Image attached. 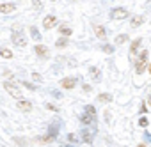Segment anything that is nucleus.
I'll list each match as a JSON object with an SVG mask.
<instances>
[{"mask_svg": "<svg viewBox=\"0 0 151 147\" xmlns=\"http://www.w3.org/2000/svg\"><path fill=\"white\" fill-rule=\"evenodd\" d=\"M55 44H57V48H64V46H68V39L66 37H60Z\"/></svg>", "mask_w": 151, "mask_h": 147, "instance_id": "20", "label": "nucleus"}, {"mask_svg": "<svg viewBox=\"0 0 151 147\" xmlns=\"http://www.w3.org/2000/svg\"><path fill=\"white\" fill-rule=\"evenodd\" d=\"M75 83H77V78H64V80H60V87L62 89H73Z\"/></svg>", "mask_w": 151, "mask_h": 147, "instance_id": "7", "label": "nucleus"}, {"mask_svg": "<svg viewBox=\"0 0 151 147\" xmlns=\"http://www.w3.org/2000/svg\"><path fill=\"white\" fill-rule=\"evenodd\" d=\"M82 136H84V142H93V131H89V129H84Z\"/></svg>", "mask_w": 151, "mask_h": 147, "instance_id": "14", "label": "nucleus"}, {"mask_svg": "<svg viewBox=\"0 0 151 147\" xmlns=\"http://www.w3.org/2000/svg\"><path fill=\"white\" fill-rule=\"evenodd\" d=\"M137 147H146V145H144V143H140V145H137Z\"/></svg>", "mask_w": 151, "mask_h": 147, "instance_id": "26", "label": "nucleus"}, {"mask_svg": "<svg viewBox=\"0 0 151 147\" xmlns=\"http://www.w3.org/2000/svg\"><path fill=\"white\" fill-rule=\"evenodd\" d=\"M149 75H151V64H149Z\"/></svg>", "mask_w": 151, "mask_h": 147, "instance_id": "27", "label": "nucleus"}, {"mask_svg": "<svg viewBox=\"0 0 151 147\" xmlns=\"http://www.w3.org/2000/svg\"><path fill=\"white\" fill-rule=\"evenodd\" d=\"M18 108H20V110H23V112H30V110H32V105H30L29 101L20 99V101H18Z\"/></svg>", "mask_w": 151, "mask_h": 147, "instance_id": "8", "label": "nucleus"}, {"mask_svg": "<svg viewBox=\"0 0 151 147\" xmlns=\"http://www.w3.org/2000/svg\"><path fill=\"white\" fill-rule=\"evenodd\" d=\"M140 43H142V41H140V37H137V39H135V41L132 43V48H130V53H132V55H133V53H135V51L139 50V46H140Z\"/></svg>", "mask_w": 151, "mask_h": 147, "instance_id": "13", "label": "nucleus"}, {"mask_svg": "<svg viewBox=\"0 0 151 147\" xmlns=\"http://www.w3.org/2000/svg\"><path fill=\"white\" fill-rule=\"evenodd\" d=\"M11 39H13V43H14L18 48H23V46L27 44V37H25V34H23L22 30H14L13 36H11Z\"/></svg>", "mask_w": 151, "mask_h": 147, "instance_id": "1", "label": "nucleus"}, {"mask_svg": "<svg viewBox=\"0 0 151 147\" xmlns=\"http://www.w3.org/2000/svg\"><path fill=\"white\" fill-rule=\"evenodd\" d=\"M30 34H32V39H34L36 43H39V41H41V34L37 32V29H36V27H30Z\"/></svg>", "mask_w": 151, "mask_h": 147, "instance_id": "12", "label": "nucleus"}, {"mask_svg": "<svg viewBox=\"0 0 151 147\" xmlns=\"http://www.w3.org/2000/svg\"><path fill=\"white\" fill-rule=\"evenodd\" d=\"M13 11H14V4H2V6H0V13H2V14L13 13Z\"/></svg>", "mask_w": 151, "mask_h": 147, "instance_id": "9", "label": "nucleus"}, {"mask_svg": "<svg viewBox=\"0 0 151 147\" xmlns=\"http://www.w3.org/2000/svg\"><path fill=\"white\" fill-rule=\"evenodd\" d=\"M98 99H100L101 103H109V101L112 99V96H110V94H100V96H98Z\"/></svg>", "mask_w": 151, "mask_h": 147, "instance_id": "19", "label": "nucleus"}, {"mask_svg": "<svg viewBox=\"0 0 151 147\" xmlns=\"http://www.w3.org/2000/svg\"><path fill=\"white\" fill-rule=\"evenodd\" d=\"M4 87H6V91H7V92L13 96V98H16L18 101H20V99H23V96H22V91H20V89L14 85V83H11V82H6V83H4Z\"/></svg>", "mask_w": 151, "mask_h": 147, "instance_id": "2", "label": "nucleus"}, {"mask_svg": "<svg viewBox=\"0 0 151 147\" xmlns=\"http://www.w3.org/2000/svg\"><path fill=\"white\" fill-rule=\"evenodd\" d=\"M149 7H151V4H149Z\"/></svg>", "mask_w": 151, "mask_h": 147, "instance_id": "29", "label": "nucleus"}, {"mask_svg": "<svg viewBox=\"0 0 151 147\" xmlns=\"http://www.w3.org/2000/svg\"><path fill=\"white\" fill-rule=\"evenodd\" d=\"M103 51H105V53H112V51H114V48H112V46H109V44H103Z\"/></svg>", "mask_w": 151, "mask_h": 147, "instance_id": "22", "label": "nucleus"}, {"mask_svg": "<svg viewBox=\"0 0 151 147\" xmlns=\"http://www.w3.org/2000/svg\"><path fill=\"white\" fill-rule=\"evenodd\" d=\"M94 34L100 37V39H105L107 37V32H105V27H101V25H98V27H94Z\"/></svg>", "mask_w": 151, "mask_h": 147, "instance_id": "10", "label": "nucleus"}, {"mask_svg": "<svg viewBox=\"0 0 151 147\" xmlns=\"http://www.w3.org/2000/svg\"><path fill=\"white\" fill-rule=\"evenodd\" d=\"M34 50H36V53H37L41 59H46V57H50V51H48V48H46L45 44H41V43H37Z\"/></svg>", "mask_w": 151, "mask_h": 147, "instance_id": "5", "label": "nucleus"}, {"mask_svg": "<svg viewBox=\"0 0 151 147\" xmlns=\"http://www.w3.org/2000/svg\"><path fill=\"white\" fill-rule=\"evenodd\" d=\"M126 41H128V36H126V34H121V36L116 37V43H117V44H123V43H126Z\"/></svg>", "mask_w": 151, "mask_h": 147, "instance_id": "18", "label": "nucleus"}, {"mask_svg": "<svg viewBox=\"0 0 151 147\" xmlns=\"http://www.w3.org/2000/svg\"><path fill=\"white\" fill-rule=\"evenodd\" d=\"M149 103H151V98H149Z\"/></svg>", "mask_w": 151, "mask_h": 147, "instance_id": "28", "label": "nucleus"}, {"mask_svg": "<svg viewBox=\"0 0 151 147\" xmlns=\"http://www.w3.org/2000/svg\"><path fill=\"white\" fill-rule=\"evenodd\" d=\"M89 71H91V76H93L94 80H100V73H98V69H96V67H91Z\"/></svg>", "mask_w": 151, "mask_h": 147, "instance_id": "21", "label": "nucleus"}, {"mask_svg": "<svg viewBox=\"0 0 151 147\" xmlns=\"http://www.w3.org/2000/svg\"><path fill=\"white\" fill-rule=\"evenodd\" d=\"M80 121H82V124L89 126V124H91V122L94 121V113H89V112H87L86 115H82V119H80Z\"/></svg>", "mask_w": 151, "mask_h": 147, "instance_id": "11", "label": "nucleus"}, {"mask_svg": "<svg viewBox=\"0 0 151 147\" xmlns=\"http://www.w3.org/2000/svg\"><path fill=\"white\" fill-rule=\"evenodd\" d=\"M55 23H57V18H55L53 14H48V16L43 20V27H45V29H48V30H50V29H53V25H55Z\"/></svg>", "mask_w": 151, "mask_h": 147, "instance_id": "6", "label": "nucleus"}, {"mask_svg": "<svg viewBox=\"0 0 151 147\" xmlns=\"http://www.w3.org/2000/svg\"><path fill=\"white\" fill-rule=\"evenodd\" d=\"M0 57H4V59H11V57H13V53H11V50L2 48V50H0Z\"/></svg>", "mask_w": 151, "mask_h": 147, "instance_id": "16", "label": "nucleus"}, {"mask_svg": "<svg viewBox=\"0 0 151 147\" xmlns=\"http://www.w3.org/2000/svg\"><path fill=\"white\" fill-rule=\"evenodd\" d=\"M32 4H34V7H39V9H41V2H37V0H34Z\"/></svg>", "mask_w": 151, "mask_h": 147, "instance_id": "24", "label": "nucleus"}, {"mask_svg": "<svg viewBox=\"0 0 151 147\" xmlns=\"http://www.w3.org/2000/svg\"><path fill=\"white\" fill-rule=\"evenodd\" d=\"M146 62H147V51L144 50V51L139 55V60H137V71H139V73H142V71H144Z\"/></svg>", "mask_w": 151, "mask_h": 147, "instance_id": "4", "label": "nucleus"}, {"mask_svg": "<svg viewBox=\"0 0 151 147\" xmlns=\"http://www.w3.org/2000/svg\"><path fill=\"white\" fill-rule=\"evenodd\" d=\"M140 126H147V119H140Z\"/></svg>", "mask_w": 151, "mask_h": 147, "instance_id": "25", "label": "nucleus"}, {"mask_svg": "<svg viewBox=\"0 0 151 147\" xmlns=\"http://www.w3.org/2000/svg\"><path fill=\"white\" fill-rule=\"evenodd\" d=\"M59 30H60V34H64V36H69V34H71V29H69L66 23H62V25L59 27Z\"/></svg>", "mask_w": 151, "mask_h": 147, "instance_id": "15", "label": "nucleus"}, {"mask_svg": "<svg viewBox=\"0 0 151 147\" xmlns=\"http://www.w3.org/2000/svg\"><path fill=\"white\" fill-rule=\"evenodd\" d=\"M142 21H144V18H142V16H137V18H133V20H132V27L135 29V27H139Z\"/></svg>", "mask_w": 151, "mask_h": 147, "instance_id": "17", "label": "nucleus"}, {"mask_svg": "<svg viewBox=\"0 0 151 147\" xmlns=\"http://www.w3.org/2000/svg\"><path fill=\"white\" fill-rule=\"evenodd\" d=\"M126 16H128V11L123 9V7H116V9L110 11V18L112 20H124Z\"/></svg>", "mask_w": 151, "mask_h": 147, "instance_id": "3", "label": "nucleus"}, {"mask_svg": "<svg viewBox=\"0 0 151 147\" xmlns=\"http://www.w3.org/2000/svg\"><path fill=\"white\" fill-rule=\"evenodd\" d=\"M46 108H48V110H53V112H57V110H59V108H57V106H53L52 103H48V105H46Z\"/></svg>", "mask_w": 151, "mask_h": 147, "instance_id": "23", "label": "nucleus"}]
</instances>
